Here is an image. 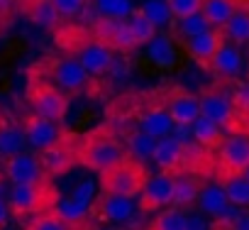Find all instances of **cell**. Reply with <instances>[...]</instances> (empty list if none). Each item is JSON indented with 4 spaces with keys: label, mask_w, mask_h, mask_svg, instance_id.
Returning <instances> with one entry per match:
<instances>
[{
    "label": "cell",
    "mask_w": 249,
    "mask_h": 230,
    "mask_svg": "<svg viewBox=\"0 0 249 230\" xmlns=\"http://www.w3.org/2000/svg\"><path fill=\"white\" fill-rule=\"evenodd\" d=\"M124 157H127L124 142L110 125L93 128L78 137V167L83 169L103 172Z\"/></svg>",
    "instance_id": "cell-1"
},
{
    "label": "cell",
    "mask_w": 249,
    "mask_h": 230,
    "mask_svg": "<svg viewBox=\"0 0 249 230\" xmlns=\"http://www.w3.org/2000/svg\"><path fill=\"white\" fill-rule=\"evenodd\" d=\"M71 32H73V39L56 35V42H61L69 57H73L90 76H105L115 66V52L100 39H95L93 32L90 35H86L83 30H71Z\"/></svg>",
    "instance_id": "cell-2"
},
{
    "label": "cell",
    "mask_w": 249,
    "mask_h": 230,
    "mask_svg": "<svg viewBox=\"0 0 249 230\" xmlns=\"http://www.w3.org/2000/svg\"><path fill=\"white\" fill-rule=\"evenodd\" d=\"M149 169L144 162H137L132 157H124L120 162H115L112 167L98 172V184L100 191L107 193H117V196H127V198H137L149 179Z\"/></svg>",
    "instance_id": "cell-3"
},
{
    "label": "cell",
    "mask_w": 249,
    "mask_h": 230,
    "mask_svg": "<svg viewBox=\"0 0 249 230\" xmlns=\"http://www.w3.org/2000/svg\"><path fill=\"white\" fill-rule=\"evenodd\" d=\"M198 103H200V115L215 120L225 133L234 135V133H249V125L244 123V118L237 113L234 103H232V93L215 83V86H208L198 93Z\"/></svg>",
    "instance_id": "cell-4"
},
{
    "label": "cell",
    "mask_w": 249,
    "mask_h": 230,
    "mask_svg": "<svg viewBox=\"0 0 249 230\" xmlns=\"http://www.w3.org/2000/svg\"><path fill=\"white\" fill-rule=\"evenodd\" d=\"M27 103L32 113L44 115V118L56 120V123H61L69 113V93H64L59 86H54L52 81H44L37 74H30Z\"/></svg>",
    "instance_id": "cell-5"
},
{
    "label": "cell",
    "mask_w": 249,
    "mask_h": 230,
    "mask_svg": "<svg viewBox=\"0 0 249 230\" xmlns=\"http://www.w3.org/2000/svg\"><path fill=\"white\" fill-rule=\"evenodd\" d=\"M56 201H59V193H56V189L52 186L49 179L47 181H37V184L13 186L10 189V196H8L10 213H15L18 218L52 211Z\"/></svg>",
    "instance_id": "cell-6"
},
{
    "label": "cell",
    "mask_w": 249,
    "mask_h": 230,
    "mask_svg": "<svg viewBox=\"0 0 249 230\" xmlns=\"http://www.w3.org/2000/svg\"><path fill=\"white\" fill-rule=\"evenodd\" d=\"M35 69L39 71H47L49 81L54 86H59L64 93H83L88 86H90V74L73 59V57H54V59H47L42 64H37Z\"/></svg>",
    "instance_id": "cell-7"
},
{
    "label": "cell",
    "mask_w": 249,
    "mask_h": 230,
    "mask_svg": "<svg viewBox=\"0 0 249 230\" xmlns=\"http://www.w3.org/2000/svg\"><path fill=\"white\" fill-rule=\"evenodd\" d=\"M42 169L47 172V176H64L69 174L73 167H78V135L73 133H64V137H59L54 145H49L47 150H42L39 154Z\"/></svg>",
    "instance_id": "cell-8"
},
{
    "label": "cell",
    "mask_w": 249,
    "mask_h": 230,
    "mask_svg": "<svg viewBox=\"0 0 249 230\" xmlns=\"http://www.w3.org/2000/svg\"><path fill=\"white\" fill-rule=\"evenodd\" d=\"M249 164V133H234L225 135L220 147L215 150V179L242 174Z\"/></svg>",
    "instance_id": "cell-9"
},
{
    "label": "cell",
    "mask_w": 249,
    "mask_h": 230,
    "mask_svg": "<svg viewBox=\"0 0 249 230\" xmlns=\"http://www.w3.org/2000/svg\"><path fill=\"white\" fill-rule=\"evenodd\" d=\"M164 110L169 113V118L174 120V125H193L200 118V103L198 96L181 88V86H171L159 96Z\"/></svg>",
    "instance_id": "cell-10"
},
{
    "label": "cell",
    "mask_w": 249,
    "mask_h": 230,
    "mask_svg": "<svg viewBox=\"0 0 249 230\" xmlns=\"http://www.w3.org/2000/svg\"><path fill=\"white\" fill-rule=\"evenodd\" d=\"M174 189H176V174L159 172V174L149 176L142 193L137 196L140 211L142 213H154V211L169 208L174 203Z\"/></svg>",
    "instance_id": "cell-11"
},
{
    "label": "cell",
    "mask_w": 249,
    "mask_h": 230,
    "mask_svg": "<svg viewBox=\"0 0 249 230\" xmlns=\"http://www.w3.org/2000/svg\"><path fill=\"white\" fill-rule=\"evenodd\" d=\"M132 213H135V198H127V196H117V193L100 191L90 201V215L98 223L120 225V223H127L132 218Z\"/></svg>",
    "instance_id": "cell-12"
},
{
    "label": "cell",
    "mask_w": 249,
    "mask_h": 230,
    "mask_svg": "<svg viewBox=\"0 0 249 230\" xmlns=\"http://www.w3.org/2000/svg\"><path fill=\"white\" fill-rule=\"evenodd\" d=\"M93 37L100 39L103 44H107L112 52H132L137 49V42L130 32V25L127 20H122V18H98L95 25H93Z\"/></svg>",
    "instance_id": "cell-13"
},
{
    "label": "cell",
    "mask_w": 249,
    "mask_h": 230,
    "mask_svg": "<svg viewBox=\"0 0 249 230\" xmlns=\"http://www.w3.org/2000/svg\"><path fill=\"white\" fill-rule=\"evenodd\" d=\"M132 118H135V123H137L140 130H144L147 135H152L157 140H161V137H166V135L174 133V120L169 118V113L164 110L159 96H154L144 105L135 108Z\"/></svg>",
    "instance_id": "cell-14"
},
{
    "label": "cell",
    "mask_w": 249,
    "mask_h": 230,
    "mask_svg": "<svg viewBox=\"0 0 249 230\" xmlns=\"http://www.w3.org/2000/svg\"><path fill=\"white\" fill-rule=\"evenodd\" d=\"M3 174L13 186H22V184H37V181H47V172L42 169V162L37 154L30 152H20L13 154L8 159H3Z\"/></svg>",
    "instance_id": "cell-15"
},
{
    "label": "cell",
    "mask_w": 249,
    "mask_h": 230,
    "mask_svg": "<svg viewBox=\"0 0 249 230\" xmlns=\"http://www.w3.org/2000/svg\"><path fill=\"white\" fill-rule=\"evenodd\" d=\"M22 130H25V137H27V145L35 147L37 152L47 150L49 145H54L59 137H64V128L61 123L56 120H49L44 115H37V113H27L25 118L20 120Z\"/></svg>",
    "instance_id": "cell-16"
},
{
    "label": "cell",
    "mask_w": 249,
    "mask_h": 230,
    "mask_svg": "<svg viewBox=\"0 0 249 230\" xmlns=\"http://www.w3.org/2000/svg\"><path fill=\"white\" fill-rule=\"evenodd\" d=\"M222 42H225L222 30L210 27V30H205V32H200V35H196V37L186 39V42H183V47H186L188 57H191L198 66L208 69V66H210V61H213V57H215V54H217V49L222 47Z\"/></svg>",
    "instance_id": "cell-17"
},
{
    "label": "cell",
    "mask_w": 249,
    "mask_h": 230,
    "mask_svg": "<svg viewBox=\"0 0 249 230\" xmlns=\"http://www.w3.org/2000/svg\"><path fill=\"white\" fill-rule=\"evenodd\" d=\"M152 162L169 174H181L183 172V162H186V145L181 140H176L174 135H166L161 140H157Z\"/></svg>",
    "instance_id": "cell-18"
},
{
    "label": "cell",
    "mask_w": 249,
    "mask_h": 230,
    "mask_svg": "<svg viewBox=\"0 0 249 230\" xmlns=\"http://www.w3.org/2000/svg\"><path fill=\"white\" fill-rule=\"evenodd\" d=\"M242 69H244L242 52H239V47L232 44V42H222V47L217 49V54L213 57V61H210V66H208V71H213V74H215L217 78H222V81H234V78H239Z\"/></svg>",
    "instance_id": "cell-19"
},
{
    "label": "cell",
    "mask_w": 249,
    "mask_h": 230,
    "mask_svg": "<svg viewBox=\"0 0 249 230\" xmlns=\"http://www.w3.org/2000/svg\"><path fill=\"white\" fill-rule=\"evenodd\" d=\"M27 137L20 123H15L8 115H0V159H8L13 154L25 152Z\"/></svg>",
    "instance_id": "cell-20"
},
{
    "label": "cell",
    "mask_w": 249,
    "mask_h": 230,
    "mask_svg": "<svg viewBox=\"0 0 249 230\" xmlns=\"http://www.w3.org/2000/svg\"><path fill=\"white\" fill-rule=\"evenodd\" d=\"M22 230H98V220H90V223H81V225H76V223L64 220V218L52 208V211H44V213L32 215V218L25 223Z\"/></svg>",
    "instance_id": "cell-21"
},
{
    "label": "cell",
    "mask_w": 249,
    "mask_h": 230,
    "mask_svg": "<svg viewBox=\"0 0 249 230\" xmlns=\"http://www.w3.org/2000/svg\"><path fill=\"white\" fill-rule=\"evenodd\" d=\"M242 5H249V0H203V8L200 13L205 15V20L210 22V27H217L222 30L225 22L234 15L237 8Z\"/></svg>",
    "instance_id": "cell-22"
},
{
    "label": "cell",
    "mask_w": 249,
    "mask_h": 230,
    "mask_svg": "<svg viewBox=\"0 0 249 230\" xmlns=\"http://www.w3.org/2000/svg\"><path fill=\"white\" fill-rule=\"evenodd\" d=\"M22 8L27 13V18L44 30H56L61 22V15L56 13L52 0H22Z\"/></svg>",
    "instance_id": "cell-23"
},
{
    "label": "cell",
    "mask_w": 249,
    "mask_h": 230,
    "mask_svg": "<svg viewBox=\"0 0 249 230\" xmlns=\"http://www.w3.org/2000/svg\"><path fill=\"white\" fill-rule=\"evenodd\" d=\"M122 142H124V150H127V157H132L137 162H149L152 154H154V147H157V137L147 135L140 128H132L124 135Z\"/></svg>",
    "instance_id": "cell-24"
},
{
    "label": "cell",
    "mask_w": 249,
    "mask_h": 230,
    "mask_svg": "<svg viewBox=\"0 0 249 230\" xmlns=\"http://www.w3.org/2000/svg\"><path fill=\"white\" fill-rule=\"evenodd\" d=\"M200 189H203V184H200V179L196 174H191V172L176 174V189H174V203L171 206H176V208L193 206L198 201Z\"/></svg>",
    "instance_id": "cell-25"
},
{
    "label": "cell",
    "mask_w": 249,
    "mask_h": 230,
    "mask_svg": "<svg viewBox=\"0 0 249 230\" xmlns=\"http://www.w3.org/2000/svg\"><path fill=\"white\" fill-rule=\"evenodd\" d=\"M191 133H193V140L205 150H217L220 142L225 140V130L215 120L205 118V115H200V118L191 125Z\"/></svg>",
    "instance_id": "cell-26"
},
{
    "label": "cell",
    "mask_w": 249,
    "mask_h": 230,
    "mask_svg": "<svg viewBox=\"0 0 249 230\" xmlns=\"http://www.w3.org/2000/svg\"><path fill=\"white\" fill-rule=\"evenodd\" d=\"M198 206H200V211H203L205 215H210V218H217V215L230 206V201H227L225 189L220 186V181L205 184V186L200 189V193H198Z\"/></svg>",
    "instance_id": "cell-27"
},
{
    "label": "cell",
    "mask_w": 249,
    "mask_h": 230,
    "mask_svg": "<svg viewBox=\"0 0 249 230\" xmlns=\"http://www.w3.org/2000/svg\"><path fill=\"white\" fill-rule=\"evenodd\" d=\"M222 35H225V42H232L237 47L249 42V5H242L234 10V15L225 22Z\"/></svg>",
    "instance_id": "cell-28"
},
{
    "label": "cell",
    "mask_w": 249,
    "mask_h": 230,
    "mask_svg": "<svg viewBox=\"0 0 249 230\" xmlns=\"http://www.w3.org/2000/svg\"><path fill=\"white\" fill-rule=\"evenodd\" d=\"M217 181L225 189V196L232 206H237V208L249 206V179L244 174H230V176H222Z\"/></svg>",
    "instance_id": "cell-29"
},
{
    "label": "cell",
    "mask_w": 249,
    "mask_h": 230,
    "mask_svg": "<svg viewBox=\"0 0 249 230\" xmlns=\"http://www.w3.org/2000/svg\"><path fill=\"white\" fill-rule=\"evenodd\" d=\"M147 230H188V215L183 208H164L157 213V218L149 223Z\"/></svg>",
    "instance_id": "cell-30"
},
{
    "label": "cell",
    "mask_w": 249,
    "mask_h": 230,
    "mask_svg": "<svg viewBox=\"0 0 249 230\" xmlns=\"http://www.w3.org/2000/svg\"><path fill=\"white\" fill-rule=\"evenodd\" d=\"M127 25H130V32H132L137 47L149 44V42L157 37V25H154L142 10H132V13L127 15Z\"/></svg>",
    "instance_id": "cell-31"
},
{
    "label": "cell",
    "mask_w": 249,
    "mask_h": 230,
    "mask_svg": "<svg viewBox=\"0 0 249 230\" xmlns=\"http://www.w3.org/2000/svg\"><path fill=\"white\" fill-rule=\"evenodd\" d=\"M54 211H56L64 220L76 223V225L95 220V218L90 215V208L83 206V203H78V201H73V198H59V201L54 203Z\"/></svg>",
    "instance_id": "cell-32"
},
{
    "label": "cell",
    "mask_w": 249,
    "mask_h": 230,
    "mask_svg": "<svg viewBox=\"0 0 249 230\" xmlns=\"http://www.w3.org/2000/svg\"><path fill=\"white\" fill-rule=\"evenodd\" d=\"M205 30H210V22L205 20L203 13L188 15L183 20H174V35L178 39H183V42L191 39V37H196V35H200V32H205Z\"/></svg>",
    "instance_id": "cell-33"
},
{
    "label": "cell",
    "mask_w": 249,
    "mask_h": 230,
    "mask_svg": "<svg viewBox=\"0 0 249 230\" xmlns=\"http://www.w3.org/2000/svg\"><path fill=\"white\" fill-rule=\"evenodd\" d=\"M154 25H157V30L159 27H164V25H169L174 18H171V10H169V3L166 0H147V3L140 8Z\"/></svg>",
    "instance_id": "cell-34"
},
{
    "label": "cell",
    "mask_w": 249,
    "mask_h": 230,
    "mask_svg": "<svg viewBox=\"0 0 249 230\" xmlns=\"http://www.w3.org/2000/svg\"><path fill=\"white\" fill-rule=\"evenodd\" d=\"M149 57H152V61H157L159 66H169V64L174 61V47H171V39L157 35V37L149 42Z\"/></svg>",
    "instance_id": "cell-35"
},
{
    "label": "cell",
    "mask_w": 249,
    "mask_h": 230,
    "mask_svg": "<svg viewBox=\"0 0 249 230\" xmlns=\"http://www.w3.org/2000/svg\"><path fill=\"white\" fill-rule=\"evenodd\" d=\"M166 3H169V10H171L174 20H183L188 15H196L203 8V0H166Z\"/></svg>",
    "instance_id": "cell-36"
},
{
    "label": "cell",
    "mask_w": 249,
    "mask_h": 230,
    "mask_svg": "<svg viewBox=\"0 0 249 230\" xmlns=\"http://www.w3.org/2000/svg\"><path fill=\"white\" fill-rule=\"evenodd\" d=\"M98 8H100L103 15H107V18H122V20H127V15L132 13L130 0H98Z\"/></svg>",
    "instance_id": "cell-37"
},
{
    "label": "cell",
    "mask_w": 249,
    "mask_h": 230,
    "mask_svg": "<svg viewBox=\"0 0 249 230\" xmlns=\"http://www.w3.org/2000/svg\"><path fill=\"white\" fill-rule=\"evenodd\" d=\"M230 93H232V103H234L237 113L242 115L244 123L249 125V83H247V81H242V83H237Z\"/></svg>",
    "instance_id": "cell-38"
},
{
    "label": "cell",
    "mask_w": 249,
    "mask_h": 230,
    "mask_svg": "<svg viewBox=\"0 0 249 230\" xmlns=\"http://www.w3.org/2000/svg\"><path fill=\"white\" fill-rule=\"evenodd\" d=\"M54 3V8H56V13L61 15V18H78L81 13H86V8H88V0H52Z\"/></svg>",
    "instance_id": "cell-39"
},
{
    "label": "cell",
    "mask_w": 249,
    "mask_h": 230,
    "mask_svg": "<svg viewBox=\"0 0 249 230\" xmlns=\"http://www.w3.org/2000/svg\"><path fill=\"white\" fill-rule=\"evenodd\" d=\"M230 230H249V208H242Z\"/></svg>",
    "instance_id": "cell-40"
},
{
    "label": "cell",
    "mask_w": 249,
    "mask_h": 230,
    "mask_svg": "<svg viewBox=\"0 0 249 230\" xmlns=\"http://www.w3.org/2000/svg\"><path fill=\"white\" fill-rule=\"evenodd\" d=\"M18 5H20V0H0V20H5Z\"/></svg>",
    "instance_id": "cell-41"
},
{
    "label": "cell",
    "mask_w": 249,
    "mask_h": 230,
    "mask_svg": "<svg viewBox=\"0 0 249 230\" xmlns=\"http://www.w3.org/2000/svg\"><path fill=\"white\" fill-rule=\"evenodd\" d=\"M188 230H210V225L200 215H188Z\"/></svg>",
    "instance_id": "cell-42"
},
{
    "label": "cell",
    "mask_w": 249,
    "mask_h": 230,
    "mask_svg": "<svg viewBox=\"0 0 249 230\" xmlns=\"http://www.w3.org/2000/svg\"><path fill=\"white\" fill-rule=\"evenodd\" d=\"M8 220H10V206H8L3 198H0V230L8 225Z\"/></svg>",
    "instance_id": "cell-43"
},
{
    "label": "cell",
    "mask_w": 249,
    "mask_h": 230,
    "mask_svg": "<svg viewBox=\"0 0 249 230\" xmlns=\"http://www.w3.org/2000/svg\"><path fill=\"white\" fill-rule=\"evenodd\" d=\"M242 174H244V176H247V179H249V164H247V167H244V172H242Z\"/></svg>",
    "instance_id": "cell-44"
},
{
    "label": "cell",
    "mask_w": 249,
    "mask_h": 230,
    "mask_svg": "<svg viewBox=\"0 0 249 230\" xmlns=\"http://www.w3.org/2000/svg\"><path fill=\"white\" fill-rule=\"evenodd\" d=\"M3 27H5V22H3V20H0V32H3Z\"/></svg>",
    "instance_id": "cell-45"
},
{
    "label": "cell",
    "mask_w": 249,
    "mask_h": 230,
    "mask_svg": "<svg viewBox=\"0 0 249 230\" xmlns=\"http://www.w3.org/2000/svg\"><path fill=\"white\" fill-rule=\"evenodd\" d=\"M244 81H247V83H249V69H247V78H244Z\"/></svg>",
    "instance_id": "cell-46"
},
{
    "label": "cell",
    "mask_w": 249,
    "mask_h": 230,
    "mask_svg": "<svg viewBox=\"0 0 249 230\" xmlns=\"http://www.w3.org/2000/svg\"><path fill=\"white\" fill-rule=\"evenodd\" d=\"M103 230H112V228H103Z\"/></svg>",
    "instance_id": "cell-47"
}]
</instances>
